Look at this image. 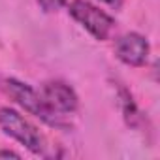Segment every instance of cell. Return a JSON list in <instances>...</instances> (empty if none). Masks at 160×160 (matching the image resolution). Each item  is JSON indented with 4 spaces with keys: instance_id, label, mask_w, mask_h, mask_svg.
Instances as JSON below:
<instances>
[{
    "instance_id": "5",
    "label": "cell",
    "mask_w": 160,
    "mask_h": 160,
    "mask_svg": "<svg viewBox=\"0 0 160 160\" xmlns=\"http://www.w3.org/2000/svg\"><path fill=\"white\" fill-rule=\"evenodd\" d=\"M115 51H117V57L124 64H128V66H141L147 60L149 43H147V40L141 34L130 32V34H124V36H121L117 40Z\"/></svg>"
},
{
    "instance_id": "1",
    "label": "cell",
    "mask_w": 160,
    "mask_h": 160,
    "mask_svg": "<svg viewBox=\"0 0 160 160\" xmlns=\"http://www.w3.org/2000/svg\"><path fill=\"white\" fill-rule=\"evenodd\" d=\"M6 92L27 111H30L32 115L40 117L43 122L51 124V126H60V119L55 111H51L47 108V104L43 102L42 94H38L32 87L17 81V79H8L6 81Z\"/></svg>"
},
{
    "instance_id": "6",
    "label": "cell",
    "mask_w": 160,
    "mask_h": 160,
    "mask_svg": "<svg viewBox=\"0 0 160 160\" xmlns=\"http://www.w3.org/2000/svg\"><path fill=\"white\" fill-rule=\"evenodd\" d=\"M38 4H40V8H42L43 12L51 13V12L60 10V8L66 4V0H38Z\"/></svg>"
},
{
    "instance_id": "7",
    "label": "cell",
    "mask_w": 160,
    "mask_h": 160,
    "mask_svg": "<svg viewBox=\"0 0 160 160\" xmlns=\"http://www.w3.org/2000/svg\"><path fill=\"white\" fill-rule=\"evenodd\" d=\"M2 156H6V158H19V154L13 152V151H0V158Z\"/></svg>"
},
{
    "instance_id": "2",
    "label": "cell",
    "mask_w": 160,
    "mask_h": 160,
    "mask_svg": "<svg viewBox=\"0 0 160 160\" xmlns=\"http://www.w3.org/2000/svg\"><path fill=\"white\" fill-rule=\"evenodd\" d=\"M0 128H2L8 136H12L17 141H21L32 152L38 154V152L43 151V141H42V136L36 130V126H32L15 109H10V108L0 109Z\"/></svg>"
},
{
    "instance_id": "4",
    "label": "cell",
    "mask_w": 160,
    "mask_h": 160,
    "mask_svg": "<svg viewBox=\"0 0 160 160\" xmlns=\"http://www.w3.org/2000/svg\"><path fill=\"white\" fill-rule=\"evenodd\" d=\"M42 98L51 111L58 113H72L77 109V96L73 89L62 81H49L42 87Z\"/></svg>"
},
{
    "instance_id": "3",
    "label": "cell",
    "mask_w": 160,
    "mask_h": 160,
    "mask_svg": "<svg viewBox=\"0 0 160 160\" xmlns=\"http://www.w3.org/2000/svg\"><path fill=\"white\" fill-rule=\"evenodd\" d=\"M70 13L96 40H106L109 36V32L113 30V27H115V21L106 12L92 6L91 2H87V0H73L70 4Z\"/></svg>"
},
{
    "instance_id": "8",
    "label": "cell",
    "mask_w": 160,
    "mask_h": 160,
    "mask_svg": "<svg viewBox=\"0 0 160 160\" xmlns=\"http://www.w3.org/2000/svg\"><path fill=\"white\" fill-rule=\"evenodd\" d=\"M102 2H106V4H109V6H119L121 0H102Z\"/></svg>"
}]
</instances>
